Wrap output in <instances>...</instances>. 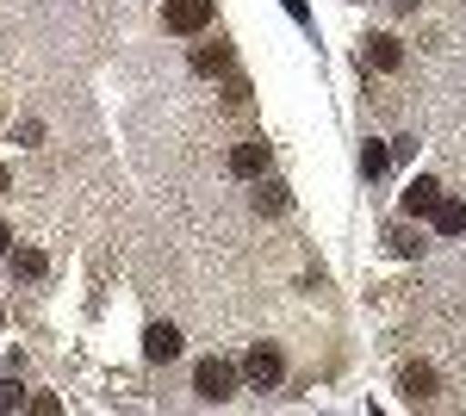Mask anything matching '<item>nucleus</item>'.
Listing matches in <instances>:
<instances>
[{"mask_svg": "<svg viewBox=\"0 0 466 416\" xmlns=\"http://www.w3.org/2000/svg\"><path fill=\"white\" fill-rule=\"evenodd\" d=\"M360 63H373V69H398V63H404V50H398L392 32H380V37H367V44H360Z\"/></svg>", "mask_w": 466, "mask_h": 416, "instance_id": "423d86ee", "label": "nucleus"}, {"mask_svg": "<svg viewBox=\"0 0 466 416\" xmlns=\"http://www.w3.org/2000/svg\"><path fill=\"white\" fill-rule=\"evenodd\" d=\"M386 243H392V255H417V249H423V243H417V237H410V230H392Z\"/></svg>", "mask_w": 466, "mask_h": 416, "instance_id": "2eb2a0df", "label": "nucleus"}, {"mask_svg": "<svg viewBox=\"0 0 466 416\" xmlns=\"http://www.w3.org/2000/svg\"><path fill=\"white\" fill-rule=\"evenodd\" d=\"M25 404V391H19V380H0V416L6 411H19Z\"/></svg>", "mask_w": 466, "mask_h": 416, "instance_id": "4468645a", "label": "nucleus"}, {"mask_svg": "<svg viewBox=\"0 0 466 416\" xmlns=\"http://www.w3.org/2000/svg\"><path fill=\"white\" fill-rule=\"evenodd\" d=\"M230 174L237 180H261L268 174V143H237L230 149Z\"/></svg>", "mask_w": 466, "mask_h": 416, "instance_id": "39448f33", "label": "nucleus"}, {"mask_svg": "<svg viewBox=\"0 0 466 416\" xmlns=\"http://www.w3.org/2000/svg\"><path fill=\"white\" fill-rule=\"evenodd\" d=\"M0 330H6V311H0Z\"/></svg>", "mask_w": 466, "mask_h": 416, "instance_id": "aec40b11", "label": "nucleus"}, {"mask_svg": "<svg viewBox=\"0 0 466 416\" xmlns=\"http://www.w3.org/2000/svg\"><path fill=\"white\" fill-rule=\"evenodd\" d=\"M386 162H392V156H386L380 143H360V168L367 174H386Z\"/></svg>", "mask_w": 466, "mask_h": 416, "instance_id": "f8f14e48", "label": "nucleus"}, {"mask_svg": "<svg viewBox=\"0 0 466 416\" xmlns=\"http://www.w3.org/2000/svg\"><path fill=\"white\" fill-rule=\"evenodd\" d=\"M287 13H292V19H305V0H287Z\"/></svg>", "mask_w": 466, "mask_h": 416, "instance_id": "dca6fc26", "label": "nucleus"}, {"mask_svg": "<svg viewBox=\"0 0 466 416\" xmlns=\"http://www.w3.org/2000/svg\"><path fill=\"white\" fill-rule=\"evenodd\" d=\"M6 187H13V174H6V162H0V193H6Z\"/></svg>", "mask_w": 466, "mask_h": 416, "instance_id": "a211bd4d", "label": "nucleus"}, {"mask_svg": "<svg viewBox=\"0 0 466 416\" xmlns=\"http://www.w3.org/2000/svg\"><path fill=\"white\" fill-rule=\"evenodd\" d=\"M243 380L255 385V391H274V385L287 380V360H280V348H268V342H255L249 354H243Z\"/></svg>", "mask_w": 466, "mask_h": 416, "instance_id": "f03ea898", "label": "nucleus"}, {"mask_svg": "<svg viewBox=\"0 0 466 416\" xmlns=\"http://www.w3.org/2000/svg\"><path fill=\"white\" fill-rule=\"evenodd\" d=\"M6 243H13V230H6V224H0V255H6Z\"/></svg>", "mask_w": 466, "mask_h": 416, "instance_id": "f3484780", "label": "nucleus"}, {"mask_svg": "<svg viewBox=\"0 0 466 416\" xmlns=\"http://www.w3.org/2000/svg\"><path fill=\"white\" fill-rule=\"evenodd\" d=\"M212 13H218V0H168V6H162V25L180 32V37H193V32L212 25Z\"/></svg>", "mask_w": 466, "mask_h": 416, "instance_id": "7ed1b4c3", "label": "nucleus"}, {"mask_svg": "<svg viewBox=\"0 0 466 416\" xmlns=\"http://www.w3.org/2000/svg\"><path fill=\"white\" fill-rule=\"evenodd\" d=\"M255 206H261V211H287V187H274V180H268V187L255 193Z\"/></svg>", "mask_w": 466, "mask_h": 416, "instance_id": "ddd939ff", "label": "nucleus"}, {"mask_svg": "<svg viewBox=\"0 0 466 416\" xmlns=\"http://www.w3.org/2000/svg\"><path fill=\"white\" fill-rule=\"evenodd\" d=\"M430 385H435L430 367H404V391H410V398H430Z\"/></svg>", "mask_w": 466, "mask_h": 416, "instance_id": "9b49d317", "label": "nucleus"}, {"mask_svg": "<svg viewBox=\"0 0 466 416\" xmlns=\"http://www.w3.org/2000/svg\"><path fill=\"white\" fill-rule=\"evenodd\" d=\"M392 6H398V13H410V6H417V0H392Z\"/></svg>", "mask_w": 466, "mask_h": 416, "instance_id": "6ab92c4d", "label": "nucleus"}, {"mask_svg": "<svg viewBox=\"0 0 466 416\" xmlns=\"http://www.w3.org/2000/svg\"><path fill=\"white\" fill-rule=\"evenodd\" d=\"M218 69H230V44H199L193 50V75H218Z\"/></svg>", "mask_w": 466, "mask_h": 416, "instance_id": "1a4fd4ad", "label": "nucleus"}, {"mask_svg": "<svg viewBox=\"0 0 466 416\" xmlns=\"http://www.w3.org/2000/svg\"><path fill=\"white\" fill-rule=\"evenodd\" d=\"M13 274L19 279H44V255H37V249H19V255H13Z\"/></svg>", "mask_w": 466, "mask_h": 416, "instance_id": "9d476101", "label": "nucleus"}, {"mask_svg": "<svg viewBox=\"0 0 466 416\" xmlns=\"http://www.w3.org/2000/svg\"><path fill=\"white\" fill-rule=\"evenodd\" d=\"M175 354H180V330L175 323H149L144 330V360L162 367V360H175Z\"/></svg>", "mask_w": 466, "mask_h": 416, "instance_id": "20e7f679", "label": "nucleus"}, {"mask_svg": "<svg viewBox=\"0 0 466 416\" xmlns=\"http://www.w3.org/2000/svg\"><path fill=\"white\" fill-rule=\"evenodd\" d=\"M430 224L441 230V237H461V230H466V206H461V199H435Z\"/></svg>", "mask_w": 466, "mask_h": 416, "instance_id": "6e6552de", "label": "nucleus"}, {"mask_svg": "<svg viewBox=\"0 0 466 416\" xmlns=\"http://www.w3.org/2000/svg\"><path fill=\"white\" fill-rule=\"evenodd\" d=\"M435 199H441V187H435L430 174H417V180L404 187V211H410V218H430V211H435Z\"/></svg>", "mask_w": 466, "mask_h": 416, "instance_id": "0eeeda50", "label": "nucleus"}, {"mask_svg": "<svg viewBox=\"0 0 466 416\" xmlns=\"http://www.w3.org/2000/svg\"><path fill=\"white\" fill-rule=\"evenodd\" d=\"M237 380H243V373H237L230 360H218V354L193 367V391H199L206 404H224V398H237Z\"/></svg>", "mask_w": 466, "mask_h": 416, "instance_id": "f257e3e1", "label": "nucleus"}]
</instances>
